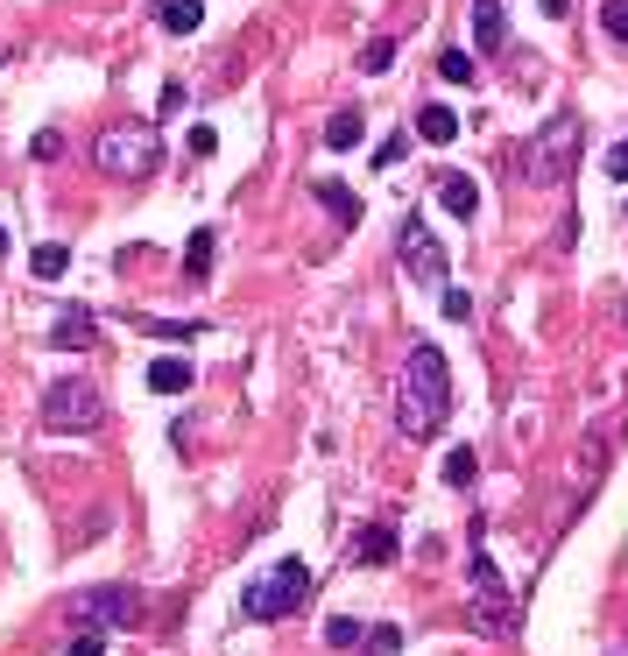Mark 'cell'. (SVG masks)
I'll return each mask as SVG.
<instances>
[{
    "label": "cell",
    "instance_id": "obj_13",
    "mask_svg": "<svg viewBox=\"0 0 628 656\" xmlns=\"http://www.w3.org/2000/svg\"><path fill=\"white\" fill-rule=\"evenodd\" d=\"M205 22V0H162L156 8V28H170V36H198Z\"/></svg>",
    "mask_w": 628,
    "mask_h": 656
},
{
    "label": "cell",
    "instance_id": "obj_32",
    "mask_svg": "<svg viewBox=\"0 0 628 656\" xmlns=\"http://www.w3.org/2000/svg\"><path fill=\"white\" fill-rule=\"evenodd\" d=\"M0 255H8V233H0Z\"/></svg>",
    "mask_w": 628,
    "mask_h": 656
},
{
    "label": "cell",
    "instance_id": "obj_31",
    "mask_svg": "<svg viewBox=\"0 0 628 656\" xmlns=\"http://www.w3.org/2000/svg\"><path fill=\"white\" fill-rule=\"evenodd\" d=\"M536 8H544V14H572V0H536Z\"/></svg>",
    "mask_w": 628,
    "mask_h": 656
},
{
    "label": "cell",
    "instance_id": "obj_20",
    "mask_svg": "<svg viewBox=\"0 0 628 656\" xmlns=\"http://www.w3.org/2000/svg\"><path fill=\"white\" fill-rule=\"evenodd\" d=\"M438 78H445V85H473V78H481V64H473L467 50H445V57H438Z\"/></svg>",
    "mask_w": 628,
    "mask_h": 656
},
{
    "label": "cell",
    "instance_id": "obj_22",
    "mask_svg": "<svg viewBox=\"0 0 628 656\" xmlns=\"http://www.w3.org/2000/svg\"><path fill=\"white\" fill-rule=\"evenodd\" d=\"M64 656H107V635H99L93 621H78V629L64 635Z\"/></svg>",
    "mask_w": 628,
    "mask_h": 656
},
{
    "label": "cell",
    "instance_id": "obj_29",
    "mask_svg": "<svg viewBox=\"0 0 628 656\" xmlns=\"http://www.w3.org/2000/svg\"><path fill=\"white\" fill-rule=\"evenodd\" d=\"M57 156H64V134H57V127L36 134V162H57Z\"/></svg>",
    "mask_w": 628,
    "mask_h": 656
},
{
    "label": "cell",
    "instance_id": "obj_14",
    "mask_svg": "<svg viewBox=\"0 0 628 656\" xmlns=\"http://www.w3.org/2000/svg\"><path fill=\"white\" fill-rule=\"evenodd\" d=\"M50 339H57V347H93V339H99L93 311H64V318L50 325Z\"/></svg>",
    "mask_w": 628,
    "mask_h": 656
},
{
    "label": "cell",
    "instance_id": "obj_18",
    "mask_svg": "<svg viewBox=\"0 0 628 656\" xmlns=\"http://www.w3.org/2000/svg\"><path fill=\"white\" fill-rule=\"evenodd\" d=\"M64 268H71V247L64 241H43L36 255H28V276H36V282H57Z\"/></svg>",
    "mask_w": 628,
    "mask_h": 656
},
{
    "label": "cell",
    "instance_id": "obj_23",
    "mask_svg": "<svg viewBox=\"0 0 628 656\" xmlns=\"http://www.w3.org/2000/svg\"><path fill=\"white\" fill-rule=\"evenodd\" d=\"M361 635H367V621H347V615L325 621V643H333V649H361Z\"/></svg>",
    "mask_w": 628,
    "mask_h": 656
},
{
    "label": "cell",
    "instance_id": "obj_1",
    "mask_svg": "<svg viewBox=\"0 0 628 656\" xmlns=\"http://www.w3.org/2000/svg\"><path fill=\"white\" fill-rule=\"evenodd\" d=\"M445 416H452V367H445L438 339H416L402 375H396V430L410 445H424L445 430Z\"/></svg>",
    "mask_w": 628,
    "mask_h": 656
},
{
    "label": "cell",
    "instance_id": "obj_2",
    "mask_svg": "<svg viewBox=\"0 0 628 656\" xmlns=\"http://www.w3.org/2000/svg\"><path fill=\"white\" fill-rule=\"evenodd\" d=\"M93 162L107 184H142V177L162 170V134L148 121H121V127H99L93 142Z\"/></svg>",
    "mask_w": 628,
    "mask_h": 656
},
{
    "label": "cell",
    "instance_id": "obj_19",
    "mask_svg": "<svg viewBox=\"0 0 628 656\" xmlns=\"http://www.w3.org/2000/svg\"><path fill=\"white\" fill-rule=\"evenodd\" d=\"M184 268H191V282H205V276H213V227H198V233H191Z\"/></svg>",
    "mask_w": 628,
    "mask_h": 656
},
{
    "label": "cell",
    "instance_id": "obj_4",
    "mask_svg": "<svg viewBox=\"0 0 628 656\" xmlns=\"http://www.w3.org/2000/svg\"><path fill=\"white\" fill-rule=\"evenodd\" d=\"M304 600H311V564L282 558V564H268L262 579L241 586V621H290Z\"/></svg>",
    "mask_w": 628,
    "mask_h": 656
},
{
    "label": "cell",
    "instance_id": "obj_17",
    "mask_svg": "<svg viewBox=\"0 0 628 656\" xmlns=\"http://www.w3.org/2000/svg\"><path fill=\"white\" fill-rule=\"evenodd\" d=\"M361 134H367V113L347 107V113H333V121H325V148H353Z\"/></svg>",
    "mask_w": 628,
    "mask_h": 656
},
{
    "label": "cell",
    "instance_id": "obj_21",
    "mask_svg": "<svg viewBox=\"0 0 628 656\" xmlns=\"http://www.w3.org/2000/svg\"><path fill=\"white\" fill-rule=\"evenodd\" d=\"M134 332H148V339H198L205 325H177V318H128Z\"/></svg>",
    "mask_w": 628,
    "mask_h": 656
},
{
    "label": "cell",
    "instance_id": "obj_28",
    "mask_svg": "<svg viewBox=\"0 0 628 656\" xmlns=\"http://www.w3.org/2000/svg\"><path fill=\"white\" fill-rule=\"evenodd\" d=\"M445 318L467 325V318H473V290H452V282H445Z\"/></svg>",
    "mask_w": 628,
    "mask_h": 656
},
{
    "label": "cell",
    "instance_id": "obj_5",
    "mask_svg": "<svg viewBox=\"0 0 628 656\" xmlns=\"http://www.w3.org/2000/svg\"><path fill=\"white\" fill-rule=\"evenodd\" d=\"M467 586H473V629H481V635H516L522 629V607L508 600V579H502V564L487 558V544H473Z\"/></svg>",
    "mask_w": 628,
    "mask_h": 656
},
{
    "label": "cell",
    "instance_id": "obj_12",
    "mask_svg": "<svg viewBox=\"0 0 628 656\" xmlns=\"http://www.w3.org/2000/svg\"><path fill=\"white\" fill-rule=\"evenodd\" d=\"M311 191H318V205H325V212L339 219V227H361V198H353L347 184H333V177H318V184H311Z\"/></svg>",
    "mask_w": 628,
    "mask_h": 656
},
{
    "label": "cell",
    "instance_id": "obj_33",
    "mask_svg": "<svg viewBox=\"0 0 628 656\" xmlns=\"http://www.w3.org/2000/svg\"><path fill=\"white\" fill-rule=\"evenodd\" d=\"M621 219H628V212H621Z\"/></svg>",
    "mask_w": 628,
    "mask_h": 656
},
{
    "label": "cell",
    "instance_id": "obj_25",
    "mask_svg": "<svg viewBox=\"0 0 628 656\" xmlns=\"http://www.w3.org/2000/svg\"><path fill=\"white\" fill-rule=\"evenodd\" d=\"M388 64H396V42H388V36H375V42L361 50V71H367V78H382Z\"/></svg>",
    "mask_w": 628,
    "mask_h": 656
},
{
    "label": "cell",
    "instance_id": "obj_3",
    "mask_svg": "<svg viewBox=\"0 0 628 656\" xmlns=\"http://www.w3.org/2000/svg\"><path fill=\"white\" fill-rule=\"evenodd\" d=\"M572 162H579V113H551V121L522 142V184L558 191V184H572Z\"/></svg>",
    "mask_w": 628,
    "mask_h": 656
},
{
    "label": "cell",
    "instance_id": "obj_10",
    "mask_svg": "<svg viewBox=\"0 0 628 656\" xmlns=\"http://www.w3.org/2000/svg\"><path fill=\"white\" fill-rule=\"evenodd\" d=\"M473 42H481L487 57L508 50V14H502V0H473Z\"/></svg>",
    "mask_w": 628,
    "mask_h": 656
},
{
    "label": "cell",
    "instance_id": "obj_30",
    "mask_svg": "<svg viewBox=\"0 0 628 656\" xmlns=\"http://www.w3.org/2000/svg\"><path fill=\"white\" fill-rule=\"evenodd\" d=\"M607 177H615V184H628V142L607 148Z\"/></svg>",
    "mask_w": 628,
    "mask_h": 656
},
{
    "label": "cell",
    "instance_id": "obj_7",
    "mask_svg": "<svg viewBox=\"0 0 628 656\" xmlns=\"http://www.w3.org/2000/svg\"><path fill=\"white\" fill-rule=\"evenodd\" d=\"M71 621H93L99 635H121V629L142 621V593H134V586H93V593L71 600Z\"/></svg>",
    "mask_w": 628,
    "mask_h": 656
},
{
    "label": "cell",
    "instance_id": "obj_8",
    "mask_svg": "<svg viewBox=\"0 0 628 656\" xmlns=\"http://www.w3.org/2000/svg\"><path fill=\"white\" fill-rule=\"evenodd\" d=\"M396 262L410 268V282L445 290V241L424 227V219H402V227H396Z\"/></svg>",
    "mask_w": 628,
    "mask_h": 656
},
{
    "label": "cell",
    "instance_id": "obj_6",
    "mask_svg": "<svg viewBox=\"0 0 628 656\" xmlns=\"http://www.w3.org/2000/svg\"><path fill=\"white\" fill-rule=\"evenodd\" d=\"M107 424V396L93 389V381L64 375L43 389V430H57V438H93V430Z\"/></svg>",
    "mask_w": 628,
    "mask_h": 656
},
{
    "label": "cell",
    "instance_id": "obj_15",
    "mask_svg": "<svg viewBox=\"0 0 628 656\" xmlns=\"http://www.w3.org/2000/svg\"><path fill=\"white\" fill-rule=\"evenodd\" d=\"M353 558L361 564H396V523H375L361 544H353Z\"/></svg>",
    "mask_w": 628,
    "mask_h": 656
},
{
    "label": "cell",
    "instance_id": "obj_27",
    "mask_svg": "<svg viewBox=\"0 0 628 656\" xmlns=\"http://www.w3.org/2000/svg\"><path fill=\"white\" fill-rule=\"evenodd\" d=\"M473 473H481V459H473L467 445H459V452L445 459V481H452V487H473Z\"/></svg>",
    "mask_w": 628,
    "mask_h": 656
},
{
    "label": "cell",
    "instance_id": "obj_26",
    "mask_svg": "<svg viewBox=\"0 0 628 656\" xmlns=\"http://www.w3.org/2000/svg\"><path fill=\"white\" fill-rule=\"evenodd\" d=\"M601 28H607V42H621V50H628V0H607V8H601Z\"/></svg>",
    "mask_w": 628,
    "mask_h": 656
},
{
    "label": "cell",
    "instance_id": "obj_16",
    "mask_svg": "<svg viewBox=\"0 0 628 656\" xmlns=\"http://www.w3.org/2000/svg\"><path fill=\"white\" fill-rule=\"evenodd\" d=\"M416 134H424L431 148H445V142L459 134V113H452V107H424V113H416Z\"/></svg>",
    "mask_w": 628,
    "mask_h": 656
},
{
    "label": "cell",
    "instance_id": "obj_11",
    "mask_svg": "<svg viewBox=\"0 0 628 656\" xmlns=\"http://www.w3.org/2000/svg\"><path fill=\"white\" fill-rule=\"evenodd\" d=\"M191 381H198V367H191V361H177V353L148 361V389H156V396H184Z\"/></svg>",
    "mask_w": 628,
    "mask_h": 656
},
{
    "label": "cell",
    "instance_id": "obj_9",
    "mask_svg": "<svg viewBox=\"0 0 628 656\" xmlns=\"http://www.w3.org/2000/svg\"><path fill=\"white\" fill-rule=\"evenodd\" d=\"M438 205L452 219H473V212H481V184H473L467 170H438Z\"/></svg>",
    "mask_w": 628,
    "mask_h": 656
},
{
    "label": "cell",
    "instance_id": "obj_24",
    "mask_svg": "<svg viewBox=\"0 0 628 656\" xmlns=\"http://www.w3.org/2000/svg\"><path fill=\"white\" fill-rule=\"evenodd\" d=\"M361 643H367V656H396V649H402V629H396V621H375Z\"/></svg>",
    "mask_w": 628,
    "mask_h": 656
}]
</instances>
